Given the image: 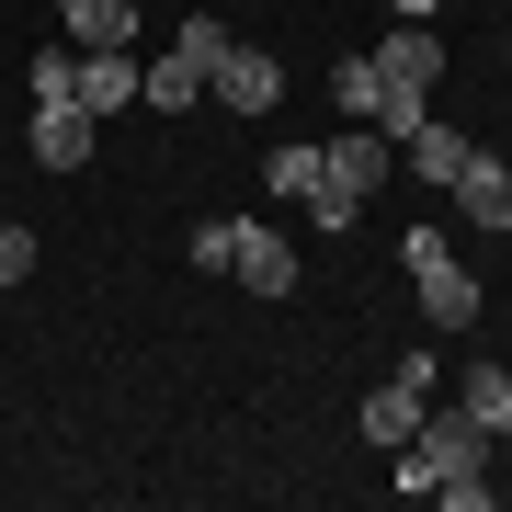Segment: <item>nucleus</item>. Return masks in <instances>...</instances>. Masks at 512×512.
<instances>
[{"instance_id": "f257e3e1", "label": "nucleus", "mask_w": 512, "mask_h": 512, "mask_svg": "<svg viewBox=\"0 0 512 512\" xmlns=\"http://www.w3.org/2000/svg\"><path fill=\"white\" fill-rule=\"evenodd\" d=\"M387 467H399V478H387L399 501H433L444 478H478V467H490V433H478L467 410H421V421H410V444H399Z\"/></svg>"}, {"instance_id": "f03ea898", "label": "nucleus", "mask_w": 512, "mask_h": 512, "mask_svg": "<svg viewBox=\"0 0 512 512\" xmlns=\"http://www.w3.org/2000/svg\"><path fill=\"white\" fill-rule=\"evenodd\" d=\"M330 103H342L353 126H376L387 148H410L421 126H433V92H410V80H387L376 57H342V69H330Z\"/></svg>"}, {"instance_id": "7ed1b4c3", "label": "nucleus", "mask_w": 512, "mask_h": 512, "mask_svg": "<svg viewBox=\"0 0 512 512\" xmlns=\"http://www.w3.org/2000/svg\"><path fill=\"white\" fill-rule=\"evenodd\" d=\"M410 285H421V330H433V342H456V330H478V308H490V296H478V274L456 251H444V228H410Z\"/></svg>"}, {"instance_id": "20e7f679", "label": "nucleus", "mask_w": 512, "mask_h": 512, "mask_svg": "<svg viewBox=\"0 0 512 512\" xmlns=\"http://www.w3.org/2000/svg\"><path fill=\"white\" fill-rule=\"evenodd\" d=\"M376 183H387V137H376V126L319 137V194H308V217H319V228H353V205H365Z\"/></svg>"}, {"instance_id": "39448f33", "label": "nucleus", "mask_w": 512, "mask_h": 512, "mask_svg": "<svg viewBox=\"0 0 512 512\" xmlns=\"http://www.w3.org/2000/svg\"><path fill=\"white\" fill-rule=\"evenodd\" d=\"M421 410H433V353H399V376L365 387V444H376V456H399Z\"/></svg>"}, {"instance_id": "423d86ee", "label": "nucleus", "mask_w": 512, "mask_h": 512, "mask_svg": "<svg viewBox=\"0 0 512 512\" xmlns=\"http://www.w3.org/2000/svg\"><path fill=\"white\" fill-rule=\"evenodd\" d=\"M205 92H217L228 114H274V103H285V69H274L262 46H239V35H228V57L205 69Z\"/></svg>"}, {"instance_id": "0eeeda50", "label": "nucleus", "mask_w": 512, "mask_h": 512, "mask_svg": "<svg viewBox=\"0 0 512 512\" xmlns=\"http://www.w3.org/2000/svg\"><path fill=\"white\" fill-rule=\"evenodd\" d=\"M444 194H456V217H467V228H501V239H512V171L490 160V148H467V171H456Z\"/></svg>"}, {"instance_id": "6e6552de", "label": "nucleus", "mask_w": 512, "mask_h": 512, "mask_svg": "<svg viewBox=\"0 0 512 512\" xmlns=\"http://www.w3.org/2000/svg\"><path fill=\"white\" fill-rule=\"evenodd\" d=\"M365 57H376L387 80H410V92H433V80H444V35H433V23H387Z\"/></svg>"}, {"instance_id": "1a4fd4ad", "label": "nucleus", "mask_w": 512, "mask_h": 512, "mask_svg": "<svg viewBox=\"0 0 512 512\" xmlns=\"http://www.w3.org/2000/svg\"><path fill=\"white\" fill-rule=\"evenodd\" d=\"M137 92H148L137 46H92V57H80V114H114V103H137Z\"/></svg>"}, {"instance_id": "9d476101", "label": "nucleus", "mask_w": 512, "mask_h": 512, "mask_svg": "<svg viewBox=\"0 0 512 512\" xmlns=\"http://www.w3.org/2000/svg\"><path fill=\"white\" fill-rule=\"evenodd\" d=\"M92 160V114L80 103H35V171H80Z\"/></svg>"}, {"instance_id": "9b49d317", "label": "nucleus", "mask_w": 512, "mask_h": 512, "mask_svg": "<svg viewBox=\"0 0 512 512\" xmlns=\"http://www.w3.org/2000/svg\"><path fill=\"white\" fill-rule=\"evenodd\" d=\"M57 23H69V46H137V0H57Z\"/></svg>"}, {"instance_id": "f8f14e48", "label": "nucleus", "mask_w": 512, "mask_h": 512, "mask_svg": "<svg viewBox=\"0 0 512 512\" xmlns=\"http://www.w3.org/2000/svg\"><path fill=\"white\" fill-rule=\"evenodd\" d=\"M228 274L251 285V296H296V251H285L274 228H239V262H228Z\"/></svg>"}, {"instance_id": "ddd939ff", "label": "nucleus", "mask_w": 512, "mask_h": 512, "mask_svg": "<svg viewBox=\"0 0 512 512\" xmlns=\"http://www.w3.org/2000/svg\"><path fill=\"white\" fill-rule=\"evenodd\" d=\"M456 410H467L478 433L501 444V433H512V365H467V387H456Z\"/></svg>"}, {"instance_id": "4468645a", "label": "nucleus", "mask_w": 512, "mask_h": 512, "mask_svg": "<svg viewBox=\"0 0 512 512\" xmlns=\"http://www.w3.org/2000/svg\"><path fill=\"white\" fill-rule=\"evenodd\" d=\"M262 183L308 205V194H319V148H308V137H274V160H262Z\"/></svg>"}, {"instance_id": "2eb2a0df", "label": "nucleus", "mask_w": 512, "mask_h": 512, "mask_svg": "<svg viewBox=\"0 0 512 512\" xmlns=\"http://www.w3.org/2000/svg\"><path fill=\"white\" fill-rule=\"evenodd\" d=\"M410 171H421V183H456V171H467V137L456 126H421L410 137Z\"/></svg>"}, {"instance_id": "dca6fc26", "label": "nucleus", "mask_w": 512, "mask_h": 512, "mask_svg": "<svg viewBox=\"0 0 512 512\" xmlns=\"http://www.w3.org/2000/svg\"><path fill=\"white\" fill-rule=\"evenodd\" d=\"M23 92L35 103H80V46H46L35 69H23Z\"/></svg>"}, {"instance_id": "f3484780", "label": "nucleus", "mask_w": 512, "mask_h": 512, "mask_svg": "<svg viewBox=\"0 0 512 512\" xmlns=\"http://www.w3.org/2000/svg\"><path fill=\"white\" fill-rule=\"evenodd\" d=\"M205 92V69H194V57H148V103H171V114H183Z\"/></svg>"}, {"instance_id": "a211bd4d", "label": "nucleus", "mask_w": 512, "mask_h": 512, "mask_svg": "<svg viewBox=\"0 0 512 512\" xmlns=\"http://www.w3.org/2000/svg\"><path fill=\"white\" fill-rule=\"evenodd\" d=\"M171 57H194V69H217V57H228V23H205V12H194V23H171Z\"/></svg>"}, {"instance_id": "6ab92c4d", "label": "nucleus", "mask_w": 512, "mask_h": 512, "mask_svg": "<svg viewBox=\"0 0 512 512\" xmlns=\"http://www.w3.org/2000/svg\"><path fill=\"white\" fill-rule=\"evenodd\" d=\"M228 262H239V217H205L194 228V274H228Z\"/></svg>"}, {"instance_id": "aec40b11", "label": "nucleus", "mask_w": 512, "mask_h": 512, "mask_svg": "<svg viewBox=\"0 0 512 512\" xmlns=\"http://www.w3.org/2000/svg\"><path fill=\"white\" fill-rule=\"evenodd\" d=\"M23 274H35V228H12V217H0V285H23Z\"/></svg>"}, {"instance_id": "412c9836", "label": "nucleus", "mask_w": 512, "mask_h": 512, "mask_svg": "<svg viewBox=\"0 0 512 512\" xmlns=\"http://www.w3.org/2000/svg\"><path fill=\"white\" fill-rule=\"evenodd\" d=\"M387 12H399V23H433V12H444V0H387Z\"/></svg>"}]
</instances>
